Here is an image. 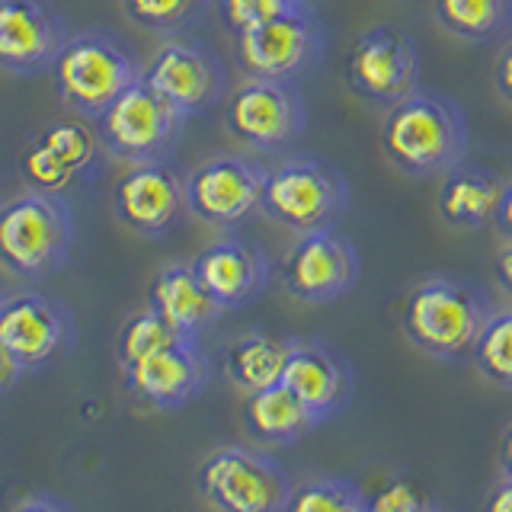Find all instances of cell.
I'll return each mask as SVG.
<instances>
[{"mask_svg": "<svg viewBox=\"0 0 512 512\" xmlns=\"http://www.w3.org/2000/svg\"><path fill=\"white\" fill-rule=\"evenodd\" d=\"M468 151V122L458 103L416 87L381 122V154L407 176H432L458 167Z\"/></svg>", "mask_w": 512, "mask_h": 512, "instance_id": "cell-1", "label": "cell"}, {"mask_svg": "<svg viewBox=\"0 0 512 512\" xmlns=\"http://www.w3.org/2000/svg\"><path fill=\"white\" fill-rule=\"evenodd\" d=\"M487 317L490 301L480 288L452 276H429L407 292L400 330L413 349L448 365L471 356Z\"/></svg>", "mask_w": 512, "mask_h": 512, "instance_id": "cell-2", "label": "cell"}, {"mask_svg": "<svg viewBox=\"0 0 512 512\" xmlns=\"http://www.w3.org/2000/svg\"><path fill=\"white\" fill-rule=\"evenodd\" d=\"M74 218L58 192L29 189L0 202V266L16 279H42L68 263Z\"/></svg>", "mask_w": 512, "mask_h": 512, "instance_id": "cell-3", "label": "cell"}, {"mask_svg": "<svg viewBox=\"0 0 512 512\" xmlns=\"http://www.w3.org/2000/svg\"><path fill=\"white\" fill-rule=\"evenodd\" d=\"M349 205V189L340 170L324 160L295 157L266 170L260 212L276 221L279 228L295 234H308L320 228H333Z\"/></svg>", "mask_w": 512, "mask_h": 512, "instance_id": "cell-4", "label": "cell"}, {"mask_svg": "<svg viewBox=\"0 0 512 512\" xmlns=\"http://www.w3.org/2000/svg\"><path fill=\"white\" fill-rule=\"evenodd\" d=\"M52 74L61 103L84 119H96L128 84L141 77L128 48L106 32L68 36L52 64Z\"/></svg>", "mask_w": 512, "mask_h": 512, "instance_id": "cell-5", "label": "cell"}, {"mask_svg": "<svg viewBox=\"0 0 512 512\" xmlns=\"http://www.w3.org/2000/svg\"><path fill=\"white\" fill-rule=\"evenodd\" d=\"M93 122L103 148L122 164L135 167L167 160L180 141L186 116L138 77Z\"/></svg>", "mask_w": 512, "mask_h": 512, "instance_id": "cell-6", "label": "cell"}, {"mask_svg": "<svg viewBox=\"0 0 512 512\" xmlns=\"http://www.w3.org/2000/svg\"><path fill=\"white\" fill-rule=\"evenodd\" d=\"M292 490L279 461L240 445L215 448L196 471V493L221 512H285Z\"/></svg>", "mask_w": 512, "mask_h": 512, "instance_id": "cell-7", "label": "cell"}, {"mask_svg": "<svg viewBox=\"0 0 512 512\" xmlns=\"http://www.w3.org/2000/svg\"><path fill=\"white\" fill-rule=\"evenodd\" d=\"M224 125L253 151H279L304 132V100L292 80L244 77L228 96Z\"/></svg>", "mask_w": 512, "mask_h": 512, "instance_id": "cell-8", "label": "cell"}, {"mask_svg": "<svg viewBox=\"0 0 512 512\" xmlns=\"http://www.w3.org/2000/svg\"><path fill=\"white\" fill-rule=\"evenodd\" d=\"M346 87L359 100L391 109L420 87V55L400 29L375 26L362 32L346 55Z\"/></svg>", "mask_w": 512, "mask_h": 512, "instance_id": "cell-9", "label": "cell"}, {"mask_svg": "<svg viewBox=\"0 0 512 512\" xmlns=\"http://www.w3.org/2000/svg\"><path fill=\"white\" fill-rule=\"evenodd\" d=\"M320 48H324V32L311 7L276 16L234 36V58L244 77L295 80L317 61Z\"/></svg>", "mask_w": 512, "mask_h": 512, "instance_id": "cell-10", "label": "cell"}, {"mask_svg": "<svg viewBox=\"0 0 512 512\" xmlns=\"http://www.w3.org/2000/svg\"><path fill=\"white\" fill-rule=\"evenodd\" d=\"M282 285L295 301L327 304L349 295L359 282V253L333 228L298 234L282 260Z\"/></svg>", "mask_w": 512, "mask_h": 512, "instance_id": "cell-11", "label": "cell"}, {"mask_svg": "<svg viewBox=\"0 0 512 512\" xmlns=\"http://www.w3.org/2000/svg\"><path fill=\"white\" fill-rule=\"evenodd\" d=\"M266 170L250 157L218 154L186 173V212L215 228H231L260 208Z\"/></svg>", "mask_w": 512, "mask_h": 512, "instance_id": "cell-12", "label": "cell"}, {"mask_svg": "<svg viewBox=\"0 0 512 512\" xmlns=\"http://www.w3.org/2000/svg\"><path fill=\"white\" fill-rule=\"evenodd\" d=\"M141 80L186 119L212 109L224 96L221 61L199 42L160 45L148 68L141 71Z\"/></svg>", "mask_w": 512, "mask_h": 512, "instance_id": "cell-13", "label": "cell"}, {"mask_svg": "<svg viewBox=\"0 0 512 512\" xmlns=\"http://www.w3.org/2000/svg\"><path fill=\"white\" fill-rule=\"evenodd\" d=\"M122 372L135 404L148 410H176L202 394L208 381V362L199 349V340L183 336V340L135 359Z\"/></svg>", "mask_w": 512, "mask_h": 512, "instance_id": "cell-14", "label": "cell"}, {"mask_svg": "<svg viewBox=\"0 0 512 512\" xmlns=\"http://www.w3.org/2000/svg\"><path fill=\"white\" fill-rule=\"evenodd\" d=\"M186 208V176L176 173L167 160L135 164L112 192V212L138 237H167Z\"/></svg>", "mask_w": 512, "mask_h": 512, "instance_id": "cell-15", "label": "cell"}, {"mask_svg": "<svg viewBox=\"0 0 512 512\" xmlns=\"http://www.w3.org/2000/svg\"><path fill=\"white\" fill-rule=\"evenodd\" d=\"M71 343V317L61 304L39 292H23L0 301V346L23 365V372L58 359Z\"/></svg>", "mask_w": 512, "mask_h": 512, "instance_id": "cell-16", "label": "cell"}, {"mask_svg": "<svg viewBox=\"0 0 512 512\" xmlns=\"http://www.w3.org/2000/svg\"><path fill=\"white\" fill-rule=\"evenodd\" d=\"M68 42L61 16L48 0H0V68L36 74L52 68Z\"/></svg>", "mask_w": 512, "mask_h": 512, "instance_id": "cell-17", "label": "cell"}, {"mask_svg": "<svg viewBox=\"0 0 512 512\" xmlns=\"http://www.w3.org/2000/svg\"><path fill=\"white\" fill-rule=\"evenodd\" d=\"M196 269L199 282L208 288L224 311L240 308V304L253 301L269 282V263L266 253L240 237H221L196 253L189 263Z\"/></svg>", "mask_w": 512, "mask_h": 512, "instance_id": "cell-18", "label": "cell"}, {"mask_svg": "<svg viewBox=\"0 0 512 512\" xmlns=\"http://www.w3.org/2000/svg\"><path fill=\"white\" fill-rule=\"evenodd\" d=\"M282 384L317 423H327L352 400V368L343 356L320 343H295L282 368Z\"/></svg>", "mask_w": 512, "mask_h": 512, "instance_id": "cell-19", "label": "cell"}, {"mask_svg": "<svg viewBox=\"0 0 512 512\" xmlns=\"http://www.w3.org/2000/svg\"><path fill=\"white\" fill-rule=\"evenodd\" d=\"M148 308H154L173 330L192 336V340H199V333L224 314L189 263H173L157 272L148 288Z\"/></svg>", "mask_w": 512, "mask_h": 512, "instance_id": "cell-20", "label": "cell"}, {"mask_svg": "<svg viewBox=\"0 0 512 512\" xmlns=\"http://www.w3.org/2000/svg\"><path fill=\"white\" fill-rule=\"evenodd\" d=\"M503 186L506 183L496 173L484 167H464L461 160L458 167L445 173L439 186V218L452 224V228H484V224H493Z\"/></svg>", "mask_w": 512, "mask_h": 512, "instance_id": "cell-21", "label": "cell"}, {"mask_svg": "<svg viewBox=\"0 0 512 512\" xmlns=\"http://www.w3.org/2000/svg\"><path fill=\"white\" fill-rule=\"evenodd\" d=\"M244 426L250 439L263 445H292L308 436L320 423L311 416V410L285 388L282 381L269 384L263 391L244 394Z\"/></svg>", "mask_w": 512, "mask_h": 512, "instance_id": "cell-22", "label": "cell"}, {"mask_svg": "<svg viewBox=\"0 0 512 512\" xmlns=\"http://www.w3.org/2000/svg\"><path fill=\"white\" fill-rule=\"evenodd\" d=\"M295 340H282L276 333L250 330L234 340L221 356L224 378H228L240 394L263 391L269 384L282 381V368L288 362Z\"/></svg>", "mask_w": 512, "mask_h": 512, "instance_id": "cell-23", "label": "cell"}, {"mask_svg": "<svg viewBox=\"0 0 512 512\" xmlns=\"http://www.w3.org/2000/svg\"><path fill=\"white\" fill-rule=\"evenodd\" d=\"M436 23L464 42H490L512 23V0H432Z\"/></svg>", "mask_w": 512, "mask_h": 512, "instance_id": "cell-24", "label": "cell"}, {"mask_svg": "<svg viewBox=\"0 0 512 512\" xmlns=\"http://www.w3.org/2000/svg\"><path fill=\"white\" fill-rule=\"evenodd\" d=\"M471 359L490 384L512 391V308L490 311L477 333Z\"/></svg>", "mask_w": 512, "mask_h": 512, "instance_id": "cell-25", "label": "cell"}, {"mask_svg": "<svg viewBox=\"0 0 512 512\" xmlns=\"http://www.w3.org/2000/svg\"><path fill=\"white\" fill-rule=\"evenodd\" d=\"M292 512H368V496L349 477H314L295 484L288 496Z\"/></svg>", "mask_w": 512, "mask_h": 512, "instance_id": "cell-26", "label": "cell"}, {"mask_svg": "<svg viewBox=\"0 0 512 512\" xmlns=\"http://www.w3.org/2000/svg\"><path fill=\"white\" fill-rule=\"evenodd\" d=\"M176 340H183V333L173 330L154 308H144V311L128 317L122 324V330H119V340H116L119 368L132 365L135 359L148 356V352H154L160 346H170Z\"/></svg>", "mask_w": 512, "mask_h": 512, "instance_id": "cell-27", "label": "cell"}, {"mask_svg": "<svg viewBox=\"0 0 512 512\" xmlns=\"http://www.w3.org/2000/svg\"><path fill=\"white\" fill-rule=\"evenodd\" d=\"M208 0H122L125 16L144 32L173 36L202 16Z\"/></svg>", "mask_w": 512, "mask_h": 512, "instance_id": "cell-28", "label": "cell"}, {"mask_svg": "<svg viewBox=\"0 0 512 512\" xmlns=\"http://www.w3.org/2000/svg\"><path fill=\"white\" fill-rule=\"evenodd\" d=\"M36 141L48 154H55L74 176H80L93 164L96 141H93V135L87 132V128H80L74 122H52L48 128H42Z\"/></svg>", "mask_w": 512, "mask_h": 512, "instance_id": "cell-29", "label": "cell"}, {"mask_svg": "<svg viewBox=\"0 0 512 512\" xmlns=\"http://www.w3.org/2000/svg\"><path fill=\"white\" fill-rule=\"evenodd\" d=\"M439 503L410 474H391L368 496V512H436Z\"/></svg>", "mask_w": 512, "mask_h": 512, "instance_id": "cell-30", "label": "cell"}, {"mask_svg": "<svg viewBox=\"0 0 512 512\" xmlns=\"http://www.w3.org/2000/svg\"><path fill=\"white\" fill-rule=\"evenodd\" d=\"M218 10L221 23L228 26L231 36H237V32L276 20V16L308 10V0H218Z\"/></svg>", "mask_w": 512, "mask_h": 512, "instance_id": "cell-31", "label": "cell"}, {"mask_svg": "<svg viewBox=\"0 0 512 512\" xmlns=\"http://www.w3.org/2000/svg\"><path fill=\"white\" fill-rule=\"evenodd\" d=\"M20 170L26 176V183L32 189H42V192H61L64 186H71L77 176L61 164L55 154H48L39 141H32L23 160H20Z\"/></svg>", "mask_w": 512, "mask_h": 512, "instance_id": "cell-32", "label": "cell"}, {"mask_svg": "<svg viewBox=\"0 0 512 512\" xmlns=\"http://www.w3.org/2000/svg\"><path fill=\"white\" fill-rule=\"evenodd\" d=\"M493 87L500 93V100L512 109V39L500 48V55L493 61Z\"/></svg>", "mask_w": 512, "mask_h": 512, "instance_id": "cell-33", "label": "cell"}, {"mask_svg": "<svg viewBox=\"0 0 512 512\" xmlns=\"http://www.w3.org/2000/svg\"><path fill=\"white\" fill-rule=\"evenodd\" d=\"M493 228L500 231V237L512 240V180H506V186H503V196H500V208H496Z\"/></svg>", "mask_w": 512, "mask_h": 512, "instance_id": "cell-34", "label": "cell"}, {"mask_svg": "<svg viewBox=\"0 0 512 512\" xmlns=\"http://www.w3.org/2000/svg\"><path fill=\"white\" fill-rule=\"evenodd\" d=\"M490 512H512V477H500L493 484V490L487 493V503Z\"/></svg>", "mask_w": 512, "mask_h": 512, "instance_id": "cell-35", "label": "cell"}, {"mask_svg": "<svg viewBox=\"0 0 512 512\" xmlns=\"http://www.w3.org/2000/svg\"><path fill=\"white\" fill-rule=\"evenodd\" d=\"M20 375H23V365L16 362L4 346H0V394H7L13 384L20 381Z\"/></svg>", "mask_w": 512, "mask_h": 512, "instance_id": "cell-36", "label": "cell"}, {"mask_svg": "<svg viewBox=\"0 0 512 512\" xmlns=\"http://www.w3.org/2000/svg\"><path fill=\"white\" fill-rule=\"evenodd\" d=\"M16 512H58V509H71V503H61V500H48V496H23V500L13 503Z\"/></svg>", "mask_w": 512, "mask_h": 512, "instance_id": "cell-37", "label": "cell"}, {"mask_svg": "<svg viewBox=\"0 0 512 512\" xmlns=\"http://www.w3.org/2000/svg\"><path fill=\"white\" fill-rule=\"evenodd\" d=\"M496 464H500V477H512V423L503 429L500 448H496Z\"/></svg>", "mask_w": 512, "mask_h": 512, "instance_id": "cell-38", "label": "cell"}, {"mask_svg": "<svg viewBox=\"0 0 512 512\" xmlns=\"http://www.w3.org/2000/svg\"><path fill=\"white\" fill-rule=\"evenodd\" d=\"M496 279H500V285L512 295V240L500 250V256H496Z\"/></svg>", "mask_w": 512, "mask_h": 512, "instance_id": "cell-39", "label": "cell"}, {"mask_svg": "<svg viewBox=\"0 0 512 512\" xmlns=\"http://www.w3.org/2000/svg\"><path fill=\"white\" fill-rule=\"evenodd\" d=\"M0 301H4V292H0Z\"/></svg>", "mask_w": 512, "mask_h": 512, "instance_id": "cell-40", "label": "cell"}]
</instances>
